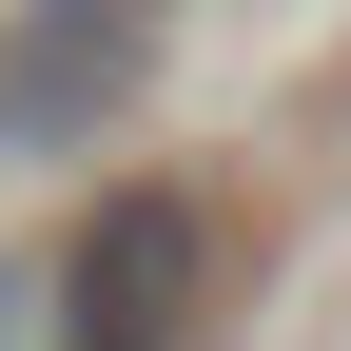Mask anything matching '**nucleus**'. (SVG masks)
Wrapping results in <instances>:
<instances>
[{"mask_svg": "<svg viewBox=\"0 0 351 351\" xmlns=\"http://www.w3.org/2000/svg\"><path fill=\"white\" fill-rule=\"evenodd\" d=\"M20 313H39V293H20V274H0V351H20Z\"/></svg>", "mask_w": 351, "mask_h": 351, "instance_id": "7ed1b4c3", "label": "nucleus"}, {"mask_svg": "<svg viewBox=\"0 0 351 351\" xmlns=\"http://www.w3.org/2000/svg\"><path fill=\"white\" fill-rule=\"evenodd\" d=\"M137 78H156V0H20V20H0V156L117 137Z\"/></svg>", "mask_w": 351, "mask_h": 351, "instance_id": "f03ea898", "label": "nucleus"}, {"mask_svg": "<svg viewBox=\"0 0 351 351\" xmlns=\"http://www.w3.org/2000/svg\"><path fill=\"white\" fill-rule=\"evenodd\" d=\"M195 293H215V215L137 176V195L78 215V254L39 274V351H195Z\"/></svg>", "mask_w": 351, "mask_h": 351, "instance_id": "f257e3e1", "label": "nucleus"}]
</instances>
